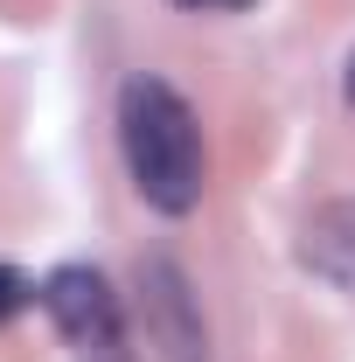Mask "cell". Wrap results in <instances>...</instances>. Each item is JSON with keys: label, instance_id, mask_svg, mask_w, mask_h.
I'll return each mask as SVG.
<instances>
[{"label": "cell", "instance_id": "1", "mask_svg": "<svg viewBox=\"0 0 355 362\" xmlns=\"http://www.w3.org/2000/svg\"><path fill=\"white\" fill-rule=\"evenodd\" d=\"M119 146L133 188L161 216H188L202 202V126L188 112V98L161 77H133L119 98Z\"/></svg>", "mask_w": 355, "mask_h": 362}, {"label": "cell", "instance_id": "2", "mask_svg": "<svg viewBox=\"0 0 355 362\" xmlns=\"http://www.w3.org/2000/svg\"><path fill=\"white\" fill-rule=\"evenodd\" d=\"M42 307H49V320H56L77 349H98V341H112V334H119L112 286H105L98 272H84V265L49 272V279H42Z\"/></svg>", "mask_w": 355, "mask_h": 362}, {"label": "cell", "instance_id": "3", "mask_svg": "<svg viewBox=\"0 0 355 362\" xmlns=\"http://www.w3.org/2000/svg\"><path fill=\"white\" fill-rule=\"evenodd\" d=\"M307 265L334 286H355V202H334L307 223Z\"/></svg>", "mask_w": 355, "mask_h": 362}, {"label": "cell", "instance_id": "4", "mask_svg": "<svg viewBox=\"0 0 355 362\" xmlns=\"http://www.w3.org/2000/svg\"><path fill=\"white\" fill-rule=\"evenodd\" d=\"M28 300H42V293H35V286H28V279H21L14 265H0V327H7V320L21 314Z\"/></svg>", "mask_w": 355, "mask_h": 362}, {"label": "cell", "instance_id": "5", "mask_svg": "<svg viewBox=\"0 0 355 362\" xmlns=\"http://www.w3.org/2000/svg\"><path fill=\"white\" fill-rule=\"evenodd\" d=\"M84 362H126V349H119V334H112V341H98V349H84Z\"/></svg>", "mask_w": 355, "mask_h": 362}, {"label": "cell", "instance_id": "6", "mask_svg": "<svg viewBox=\"0 0 355 362\" xmlns=\"http://www.w3.org/2000/svg\"><path fill=\"white\" fill-rule=\"evenodd\" d=\"M181 7H251V0H181Z\"/></svg>", "mask_w": 355, "mask_h": 362}, {"label": "cell", "instance_id": "7", "mask_svg": "<svg viewBox=\"0 0 355 362\" xmlns=\"http://www.w3.org/2000/svg\"><path fill=\"white\" fill-rule=\"evenodd\" d=\"M349 105H355V56H349Z\"/></svg>", "mask_w": 355, "mask_h": 362}]
</instances>
